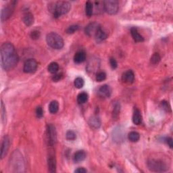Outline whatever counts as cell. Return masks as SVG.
<instances>
[{
  "label": "cell",
  "mask_w": 173,
  "mask_h": 173,
  "mask_svg": "<svg viewBox=\"0 0 173 173\" xmlns=\"http://www.w3.org/2000/svg\"><path fill=\"white\" fill-rule=\"evenodd\" d=\"M147 167L151 171L156 172H165L168 169L165 162L160 160H156V159H151L148 160Z\"/></svg>",
  "instance_id": "277c9868"
},
{
  "label": "cell",
  "mask_w": 173,
  "mask_h": 173,
  "mask_svg": "<svg viewBox=\"0 0 173 173\" xmlns=\"http://www.w3.org/2000/svg\"><path fill=\"white\" fill-rule=\"evenodd\" d=\"M120 111H121V104L119 102H115L114 104V109H113V118H118L120 114Z\"/></svg>",
  "instance_id": "cb8c5ba5"
},
{
  "label": "cell",
  "mask_w": 173,
  "mask_h": 173,
  "mask_svg": "<svg viewBox=\"0 0 173 173\" xmlns=\"http://www.w3.org/2000/svg\"><path fill=\"white\" fill-rule=\"evenodd\" d=\"M59 110V103L56 100L51 101L49 105V110L51 114H56Z\"/></svg>",
  "instance_id": "7402d4cb"
},
{
  "label": "cell",
  "mask_w": 173,
  "mask_h": 173,
  "mask_svg": "<svg viewBox=\"0 0 173 173\" xmlns=\"http://www.w3.org/2000/svg\"><path fill=\"white\" fill-rule=\"evenodd\" d=\"M46 136L48 144L50 146H54L57 141V133L55 126L52 124H49L47 126Z\"/></svg>",
  "instance_id": "52a82bcc"
},
{
  "label": "cell",
  "mask_w": 173,
  "mask_h": 173,
  "mask_svg": "<svg viewBox=\"0 0 173 173\" xmlns=\"http://www.w3.org/2000/svg\"><path fill=\"white\" fill-rule=\"evenodd\" d=\"M36 116L37 118H42L43 116V108H42L41 106H38L36 108Z\"/></svg>",
  "instance_id": "e575fe53"
},
{
  "label": "cell",
  "mask_w": 173,
  "mask_h": 173,
  "mask_svg": "<svg viewBox=\"0 0 173 173\" xmlns=\"http://www.w3.org/2000/svg\"><path fill=\"white\" fill-rule=\"evenodd\" d=\"M10 137L8 135H6L2 140V147H1V159H3L4 158L10 147Z\"/></svg>",
  "instance_id": "8fae6325"
},
{
  "label": "cell",
  "mask_w": 173,
  "mask_h": 173,
  "mask_svg": "<svg viewBox=\"0 0 173 173\" xmlns=\"http://www.w3.org/2000/svg\"><path fill=\"white\" fill-rule=\"evenodd\" d=\"M48 171L49 172H56V160L54 156L50 155L48 157L47 160Z\"/></svg>",
  "instance_id": "9a60e30c"
},
{
  "label": "cell",
  "mask_w": 173,
  "mask_h": 173,
  "mask_svg": "<svg viewBox=\"0 0 173 173\" xmlns=\"http://www.w3.org/2000/svg\"><path fill=\"white\" fill-rule=\"evenodd\" d=\"M38 64L34 59H29L25 62L23 67V70L25 73H33L37 70Z\"/></svg>",
  "instance_id": "30bf717a"
},
{
  "label": "cell",
  "mask_w": 173,
  "mask_h": 173,
  "mask_svg": "<svg viewBox=\"0 0 173 173\" xmlns=\"http://www.w3.org/2000/svg\"><path fill=\"white\" fill-rule=\"evenodd\" d=\"M106 79V74L105 72H99L96 75V80L98 82H101Z\"/></svg>",
  "instance_id": "4dcf8cb0"
},
{
  "label": "cell",
  "mask_w": 173,
  "mask_h": 173,
  "mask_svg": "<svg viewBox=\"0 0 173 173\" xmlns=\"http://www.w3.org/2000/svg\"><path fill=\"white\" fill-rule=\"evenodd\" d=\"M40 33H39V31H33V32H31V37L32 39H38L40 37Z\"/></svg>",
  "instance_id": "836d02e7"
},
{
  "label": "cell",
  "mask_w": 173,
  "mask_h": 173,
  "mask_svg": "<svg viewBox=\"0 0 173 173\" xmlns=\"http://www.w3.org/2000/svg\"><path fill=\"white\" fill-rule=\"evenodd\" d=\"M1 106H2V122L3 124H5V122H6V108L4 106V104H3V101H2L1 103Z\"/></svg>",
  "instance_id": "d6a6232c"
},
{
  "label": "cell",
  "mask_w": 173,
  "mask_h": 173,
  "mask_svg": "<svg viewBox=\"0 0 173 173\" xmlns=\"http://www.w3.org/2000/svg\"><path fill=\"white\" fill-rule=\"evenodd\" d=\"M87 171L86 169H84V168H79L76 169L75 171V172H77V173H84V172H87Z\"/></svg>",
  "instance_id": "ab89813d"
},
{
  "label": "cell",
  "mask_w": 173,
  "mask_h": 173,
  "mask_svg": "<svg viewBox=\"0 0 173 173\" xmlns=\"http://www.w3.org/2000/svg\"><path fill=\"white\" fill-rule=\"evenodd\" d=\"M66 139L69 141H74L76 138V133L73 131V130H68L66 134Z\"/></svg>",
  "instance_id": "f1b7e54d"
},
{
  "label": "cell",
  "mask_w": 173,
  "mask_h": 173,
  "mask_svg": "<svg viewBox=\"0 0 173 173\" xmlns=\"http://www.w3.org/2000/svg\"><path fill=\"white\" fill-rule=\"evenodd\" d=\"M86 60V54L85 52L80 51L76 52L75 56H74V61L76 64H80L85 61Z\"/></svg>",
  "instance_id": "e0dca14e"
},
{
  "label": "cell",
  "mask_w": 173,
  "mask_h": 173,
  "mask_svg": "<svg viewBox=\"0 0 173 173\" xmlns=\"http://www.w3.org/2000/svg\"><path fill=\"white\" fill-rule=\"evenodd\" d=\"M70 8L71 5L68 2H58L54 3V6H49V10L55 18L66 14Z\"/></svg>",
  "instance_id": "7a4b0ae2"
},
{
  "label": "cell",
  "mask_w": 173,
  "mask_h": 173,
  "mask_svg": "<svg viewBox=\"0 0 173 173\" xmlns=\"http://www.w3.org/2000/svg\"><path fill=\"white\" fill-rule=\"evenodd\" d=\"M23 23L25 24L27 27H30L34 23V17L33 15L29 12H26L23 16Z\"/></svg>",
  "instance_id": "2e32d148"
},
{
  "label": "cell",
  "mask_w": 173,
  "mask_h": 173,
  "mask_svg": "<svg viewBox=\"0 0 173 173\" xmlns=\"http://www.w3.org/2000/svg\"><path fill=\"white\" fill-rule=\"evenodd\" d=\"M112 93V89L110 87L108 84H104L100 87L98 90V94L100 97L102 98H109Z\"/></svg>",
  "instance_id": "7c38bea8"
},
{
  "label": "cell",
  "mask_w": 173,
  "mask_h": 173,
  "mask_svg": "<svg viewBox=\"0 0 173 173\" xmlns=\"http://www.w3.org/2000/svg\"><path fill=\"white\" fill-rule=\"evenodd\" d=\"M79 29V25H71L70 26L68 29H66V33L68 34H73L74 33H75L76 31H78Z\"/></svg>",
  "instance_id": "1f68e13d"
},
{
  "label": "cell",
  "mask_w": 173,
  "mask_h": 173,
  "mask_svg": "<svg viewBox=\"0 0 173 173\" xmlns=\"http://www.w3.org/2000/svg\"><path fill=\"white\" fill-rule=\"evenodd\" d=\"M166 142H167V144L168 145V146L170 147L171 148L173 147V141H172V139L171 138V137H168V138H167V139H166Z\"/></svg>",
  "instance_id": "f35d334b"
},
{
  "label": "cell",
  "mask_w": 173,
  "mask_h": 173,
  "mask_svg": "<svg viewBox=\"0 0 173 173\" xmlns=\"http://www.w3.org/2000/svg\"><path fill=\"white\" fill-rule=\"evenodd\" d=\"M107 37H108L107 33H105V32L103 29H102V28L101 27L100 29H99V31H97V33L96 35H95V37L94 38L95 39H96L97 41L100 42V41L105 40V39L107 38Z\"/></svg>",
  "instance_id": "44dd1931"
},
{
  "label": "cell",
  "mask_w": 173,
  "mask_h": 173,
  "mask_svg": "<svg viewBox=\"0 0 173 173\" xmlns=\"http://www.w3.org/2000/svg\"><path fill=\"white\" fill-rule=\"evenodd\" d=\"M88 100V94L85 92H82L77 96V101L80 104H83L86 103Z\"/></svg>",
  "instance_id": "484cf974"
},
{
  "label": "cell",
  "mask_w": 173,
  "mask_h": 173,
  "mask_svg": "<svg viewBox=\"0 0 173 173\" xmlns=\"http://www.w3.org/2000/svg\"><path fill=\"white\" fill-rule=\"evenodd\" d=\"M128 137H129V139L130 140V142L135 143V142H137L139 140L140 135L136 131H132L129 134Z\"/></svg>",
  "instance_id": "4316f807"
},
{
  "label": "cell",
  "mask_w": 173,
  "mask_h": 173,
  "mask_svg": "<svg viewBox=\"0 0 173 173\" xmlns=\"http://www.w3.org/2000/svg\"><path fill=\"white\" fill-rule=\"evenodd\" d=\"M48 71L51 74H56L57 73L59 70V65L57 62H51L48 66Z\"/></svg>",
  "instance_id": "d4e9b609"
},
{
  "label": "cell",
  "mask_w": 173,
  "mask_h": 173,
  "mask_svg": "<svg viewBox=\"0 0 173 173\" xmlns=\"http://www.w3.org/2000/svg\"><path fill=\"white\" fill-rule=\"evenodd\" d=\"M122 79L125 83L128 84H131L134 82L135 80V74L132 70H127L122 76Z\"/></svg>",
  "instance_id": "5bb4252c"
},
{
  "label": "cell",
  "mask_w": 173,
  "mask_h": 173,
  "mask_svg": "<svg viewBox=\"0 0 173 173\" xmlns=\"http://www.w3.org/2000/svg\"><path fill=\"white\" fill-rule=\"evenodd\" d=\"M74 84L77 89H81L84 84V79L81 77H77L75 79V81H74Z\"/></svg>",
  "instance_id": "83f0119b"
},
{
  "label": "cell",
  "mask_w": 173,
  "mask_h": 173,
  "mask_svg": "<svg viewBox=\"0 0 173 173\" xmlns=\"http://www.w3.org/2000/svg\"><path fill=\"white\" fill-rule=\"evenodd\" d=\"M10 165L13 166V168L16 169V172H20L19 169L23 172L22 169L24 168V162L23 156L19 151H15L13 153L12 158H10Z\"/></svg>",
  "instance_id": "5b68a950"
},
{
  "label": "cell",
  "mask_w": 173,
  "mask_h": 173,
  "mask_svg": "<svg viewBox=\"0 0 173 173\" xmlns=\"http://www.w3.org/2000/svg\"><path fill=\"white\" fill-rule=\"evenodd\" d=\"M161 105H162V108H163V110H164L166 111H168L169 109H170V107L168 106V104L167 101H162Z\"/></svg>",
  "instance_id": "8d00e7d4"
},
{
  "label": "cell",
  "mask_w": 173,
  "mask_h": 173,
  "mask_svg": "<svg viewBox=\"0 0 173 173\" xmlns=\"http://www.w3.org/2000/svg\"><path fill=\"white\" fill-rule=\"evenodd\" d=\"M87 157V154L84 150H79L77 151L76 152L74 155V161L75 162H80L83 161Z\"/></svg>",
  "instance_id": "d6986e66"
},
{
  "label": "cell",
  "mask_w": 173,
  "mask_h": 173,
  "mask_svg": "<svg viewBox=\"0 0 173 173\" xmlns=\"http://www.w3.org/2000/svg\"><path fill=\"white\" fill-rule=\"evenodd\" d=\"M0 57L2 68L6 71L14 68L19 60L14 46L9 42L2 45L0 48Z\"/></svg>",
  "instance_id": "6da1fadb"
},
{
  "label": "cell",
  "mask_w": 173,
  "mask_h": 173,
  "mask_svg": "<svg viewBox=\"0 0 173 173\" xmlns=\"http://www.w3.org/2000/svg\"><path fill=\"white\" fill-rule=\"evenodd\" d=\"M133 122L136 125H139L142 122V113L138 109L134 111L133 115Z\"/></svg>",
  "instance_id": "ac0fdd59"
},
{
  "label": "cell",
  "mask_w": 173,
  "mask_h": 173,
  "mask_svg": "<svg viewBox=\"0 0 173 173\" xmlns=\"http://www.w3.org/2000/svg\"><path fill=\"white\" fill-rule=\"evenodd\" d=\"M15 6V2H13L11 3V4L4 7L1 12V20L2 22H4V21L8 20L9 18L12 16V13L14 10Z\"/></svg>",
  "instance_id": "ba28073f"
},
{
  "label": "cell",
  "mask_w": 173,
  "mask_h": 173,
  "mask_svg": "<svg viewBox=\"0 0 173 173\" xmlns=\"http://www.w3.org/2000/svg\"><path fill=\"white\" fill-rule=\"evenodd\" d=\"M161 60V57L159 55V54L158 53H155L152 55L151 58V62L153 64H157L159 62H160Z\"/></svg>",
  "instance_id": "f546056e"
},
{
  "label": "cell",
  "mask_w": 173,
  "mask_h": 173,
  "mask_svg": "<svg viewBox=\"0 0 173 173\" xmlns=\"http://www.w3.org/2000/svg\"><path fill=\"white\" fill-rule=\"evenodd\" d=\"M46 41L49 46L54 49H60L64 45V42L62 37L58 33H54V32L47 34Z\"/></svg>",
  "instance_id": "3957f363"
},
{
  "label": "cell",
  "mask_w": 173,
  "mask_h": 173,
  "mask_svg": "<svg viewBox=\"0 0 173 173\" xmlns=\"http://www.w3.org/2000/svg\"><path fill=\"white\" fill-rule=\"evenodd\" d=\"M101 27L100 26V24L93 22L88 24V25L85 27L84 32H85L86 35H87L89 37H95L97 33V31Z\"/></svg>",
  "instance_id": "9c48e42d"
},
{
  "label": "cell",
  "mask_w": 173,
  "mask_h": 173,
  "mask_svg": "<svg viewBox=\"0 0 173 173\" xmlns=\"http://www.w3.org/2000/svg\"><path fill=\"white\" fill-rule=\"evenodd\" d=\"M130 33H131L132 37L135 42H143L144 41L143 37L139 33V32L137 31L136 28H132V29H130Z\"/></svg>",
  "instance_id": "ffe728a7"
},
{
  "label": "cell",
  "mask_w": 173,
  "mask_h": 173,
  "mask_svg": "<svg viewBox=\"0 0 173 173\" xmlns=\"http://www.w3.org/2000/svg\"><path fill=\"white\" fill-rule=\"evenodd\" d=\"M62 74H57V75H55L54 76L52 77V80L54 81H56V82H57V81L60 80L62 78Z\"/></svg>",
  "instance_id": "74e56055"
},
{
  "label": "cell",
  "mask_w": 173,
  "mask_h": 173,
  "mask_svg": "<svg viewBox=\"0 0 173 173\" xmlns=\"http://www.w3.org/2000/svg\"><path fill=\"white\" fill-rule=\"evenodd\" d=\"M93 3L88 1L86 2L85 4V14L88 17H91L93 14Z\"/></svg>",
  "instance_id": "603a6c76"
},
{
  "label": "cell",
  "mask_w": 173,
  "mask_h": 173,
  "mask_svg": "<svg viewBox=\"0 0 173 173\" xmlns=\"http://www.w3.org/2000/svg\"><path fill=\"white\" fill-rule=\"evenodd\" d=\"M88 124H89L91 129H98L101 126V122L100 117H98L97 116H93L89 118Z\"/></svg>",
  "instance_id": "4fadbf2b"
},
{
  "label": "cell",
  "mask_w": 173,
  "mask_h": 173,
  "mask_svg": "<svg viewBox=\"0 0 173 173\" xmlns=\"http://www.w3.org/2000/svg\"><path fill=\"white\" fill-rule=\"evenodd\" d=\"M104 9L109 14H116L118 11V2L116 0H107L103 2Z\"/></svg>",
  "instance_id": "8992f818"
},
{
  "label": "cell",
  "mask_w": 173,
  "mask_h": 173,
  "mask_svg": "<svg viewBox=\"0 0 173 173\" xmlns=\"http://www.w3.org/2000/svg\"><path fill=\"white\" fill-rule=\"evenodd\" d=\"M110 64L111 65V67L113 69H116L118 67V63L116 62V60L113 58H111L110 59Z\"/></svg>",
  "instance_id": "d590c367"
}]
</instances>
